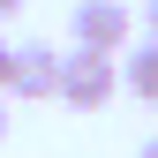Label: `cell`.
Here are the masks:
<instances>
[{"instance_id": "5", "label": "cell", "mask_w": 158, "mask_h": 158, "mask_svg": "<svg viewBox=\"0 0 158 158\" xmlns=\"http://www.w3.org/2000/svg\"><path fill=\"white\" fill-rule=\"evenodd\" d=\"M8 68H15V45L0 38V98H8Z\"/></svg>"}, {"instance_id": "7", "label": "cell", "mask_w": 158, "mask_h": 158, "mask_svg": "<svg viewBox=\"0 0 158 158\" xmlns=\"http://www.w3.org/2000/svg\"><path fill=\"white\" fill-rule=\"evenodd\" d=\"M0 143H8V98H0Z\"/></svg>"}, {"instance_id": "6", "label": "cell", "mask_w": 158, "mask_h": 158, "mask_svg": "<svg viewBox=\"0 0 158 158\" xmlns=\"http://www.w3.org/2000/svg\"><path fill=\"white\" fill-rule=\"evenodd\" d=\"M143 30H151V38H158V0H143Z\"/></svg>"}, {"instance_id": "4", "label": "cell", "mask_w": 158, "mask_h": 158, "mask_svg": "<svg viewBox=\"0 0 158 158\" xmlns=\"http://www.w3.org/2000/svg\"><path fill=\"white\" fill-rule=\"evenodd\" d=\"M121 90L143 98V106H158V38H143V45L121 53Z\"/></svg>"}, {"instance_id": "8", "label": "cell", "mask_w": 158, "mask_h": 158, "mask_svg": "<svg viewBox=\"0 0 158 158\" xmlns=\"http://www.w3.org/2000/svg\"><path fill=\"white\" fill-rule=\"evenodd\" d=\"M0 15H23V0H0Z\"/></svg>"}, {"instance_id": "3", "label": "cell", "mask_w": 158, "mask_h": 158, "mask_svg": "<svg viewBox=\"0 0 158 158\" xmlns=\"http://www.w3.org/2000/svg\"><path fill=\"white\" fill-rule=\"evenodd\" d=\"M53 90H60V45H45V38L15 45V68H8V98H53Z\"/></svg>"}, {"instance_id": "9", "label": "cell", "mask_w": 158, "mask_h": 158, "mask_svg": "<svg viewBox=\"0 0 158 158\" xmlns=\"http://www.w3.org/2000/svg\"><path fill=\"white\" fill-rule=\"evenodd\" d=\"M135 158H158V135H151V143H143V151H135Z\"/></svg>"}, {"instance_id": "1", "label": "cell", "mask_w": 158, "mask_h": 158, "mask_svg": "<svg viewBox=\"0 0 158 158\" xmlns=\"http://www.w3.org/2000/svg\"><path fill=\"white\" fill-rule=\"evenodd\" d=\"M113 90H121V60H113V53H83V45L60 53V90H53L60 106H75V113H106Z\"/></svg>"}, {"instance_id": "2", "label": "cell", "mask_w": 158, "mask_h": 158, "mask_svg": "<svg viewBox=\"0 0 158 158\" xmlns=\"http://www.w3.org/2000/svg\"><path fill=\"white\" fill-rule=\"evenodd\" d=\"M68 38L83 53H113V60H121L135 45V8L128 0H75L68 8Z\"/></svg>"}]
</instances>
